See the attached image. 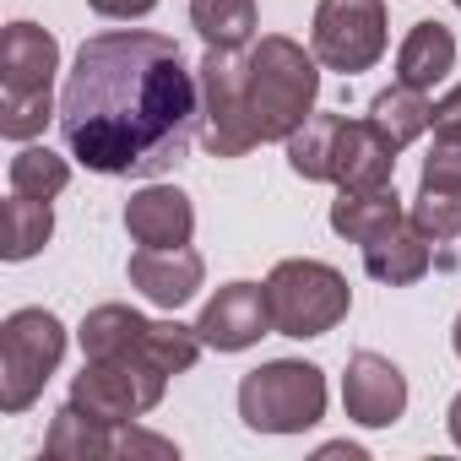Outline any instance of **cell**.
Returning a JSON list of instances; mask_svg holds the SVG:
<instances>
[{"label": "cell", "instance_id": "1", "mask_svg": "<svg viewBox=\"0 0 461 461\" xmlns=\"http://www.w3.org/2000/svg\"><path fill=\"white\" fill-rule=\"evenodd\" d=\"M201 120V82L163 33L120 28L77 50L60 93V136L93 174L158 179L185 163Z\"/></svg>", "mask_w": 461, "mask_h": 461}, {"label": "cell", "instance_id": "2", "mask_svg": "<svg viewBox=\"0 0 461 461\" xmlns=\"http://www.w3.org/2000/svg\"><path fill=\"white\" fill-rule=\"evenodd\" d=\"M396 152L402 147L375 120H348V114H310L288 136V168L299 179H326L337 190L391 185Z\"/></svg>", "mask_w": 461, "mask_h": 461}, {"label": "cell", "instance_id": "3", "mask_svg": "<svg viewBox=\"0 0 461 461\" xmlns=\"http://www.w3.org/2000/svg\"><path fill=\"white\" fill-rule=\"evenodd\" d=\"M321 98V60L304 44L267 33L261 44L245 50V114L256 141H288Z\"/></svg>", "mask_w": 461, "mask_h": 461}, {"label": "cell", "instance_id": "4", "mask_svg": "<svg viewBox=\"0 0 461 461\" xmlns=\"http://www.w3.org/2000/svg\"><path fill=\"white\" fill-rule=\"evenodd\" d=\"M55 71H60V44L39 23H12L0 33V136L33 141L55 109Z\"/></svg>", "mask_w": 461, "mask_h": 461}, {"label": "cell", "instance_id": "5", "mask_svg": "<svg viewBox=\"0 0 461 461\" xmlns=\"http://www.w3.org/2000/svg\"><path fill=\"white\" fill-rule=\"evenodd\" d=\"M240 418L256 434H304L326 418V375L304 358H272L240 380Z\"/></svg>", "mask_w": 461, "mask_h": 461}, {"label": "cell", "instance_id": "6", "mask_svg": "<svg viewBox=\"0 0 461 461\" xmlns=\"http://www.w3.org/2000/svg\"><path fill=\"white\" fill-rule=\"evenodd\" d=\"M267 299H272V326L283 337H299V342L326 337L353 310L348 277L326 261H277L267 277Z\"/></svg>", "mask_w": 461, "mask_h": 461}, {"label": "cell", "instance_id": "7", "mask_svg": "<svg viewBox=\"0 0 461 461\" xmlns=\"http://www.w3.org/2000/svg\"><path fill=\"white\" fill-rule=\"evenodd\" d=\"M66 358V326L50 310H17L0 326V412H28Z\"/></svg>", "mask_w": 461, "mask_h": 461}, {"label": "cell", "instance_id": "8", "mask_svg": "<svg viewBox=\"0 0 461 461\" xmlns=\"http://www.w3.org/2000/svg\"><path fill=\"white\" fill-rule=\"evenodd\" d=\"M163 391H168V369H158L152 358H87L82 375L71 380V402L114 429L152 412Z\"/></svg>", "mask_w": 461, "mask_h": 461}, {"label": "cell", "instance_id": "9", "mask_svg": "<svg viewBox=\"0 0 461 461\" xmlns=\"http://www.w3.org/2000/svg\"><path fill=\"white\" fill-rule=\"evenodd\" d=\"M201 141L212 158H245L256 141L245 114V55L240 50H206L201 71Z\"/></svg>", "mask_w": 461, "mask_h": 461}, {"label": "cell", "instance_id": "10", "mask_svg": "<svg viewBox=\"0 0 461 461\" xmlns=\"http://www.w3.org/2000/svg\"><path fill=\"white\" fill-rule=\"evenodd\" d=\"M310 50L326 71L358 77L385 55V6L380 0H321Z\"/></svg>", "mask_w": 461, "mask_h": 461}, {"label": "cell", "instance_id": "11", "mask_svg": "<svg viewBox=\"0 0 461 461\" xmlns=\"http://www.w3.org/2000/svg\"><path fill=\"white\" fill-rule=\"evenodd\" d=\"M201 342L217 348V353H245L256 348L272 326V299H267V283H228L206 299L201 321H195Z\"/></svg>", "mask_w": 461, "mask_h": 461}, {"label": "cell", "instance_id": "12", "mask_svg": "<svg viewBox=\"0 0 461 461\" xmlns=\"http://www.w3.org/2000/svg\"><path fill=\"white\" fill-rule=\"evenodd\" d=\"M342 407L364 429H385L407 412V375L380 353H353L342 375Z\"/></svg>", "mask_w": 461, "mask_h": 461}, {"label": "cell", "instance_id": "13", "mask_svg": "<svg viewBox=\"0 0 461 461\" xmlns=\"http://www.w3.org/2000/svg\"><path fill=\"white\" fill-rule=\"evenodd\" d=\"M125 234L136 245H152V250L190 245V234H195V206L174 185H141L125 201Z\"/></svg>", "mask_w": 461, "mask_h": 461}, {"label": "cell", "instance_id": "14", "mask_svg": "<svg viewBox=\"0 0 461 461\" xmlns=\"http://www.w3.org/2000/svg\"><path fill=\"white\" fill-rule=\"evenodd\" d=\"M201 277H206V267H201V256L190 245H168V250L141 245L131 256V288H141V299H152L158 310L190 304L195 288H201Z\"/></svg>", "mask_w": 461, "mask_h": 461}, {"label": "cell", "instance_id": "15", "mask_svg": "<svg viewBox=\"0 0 461 461\" xmlns=\"http://www.w3.org/2000/svg\"><path fill=\"white\" fill-rule=\"evenodd\" d=\"M396 222H407V212H402V195L391 185L337 190V201H331V228L348 245H375L380 234H391Z\"/></svg>", "mask_w": 461, "mask_h": 461}, {"label": "cell", "instance_id": "16", "mask_svg": "<svg viewBox=\"0 0 461 461\" xmlns=\"http://www.w3.org/2000/svg\"><path fill=\"white\" fill-rule=\"evenodd\" d=\"M147 337H152V321L136 315L131 304H98L77 331L87 358H147Z\"/></svg>", "mask_w": 461, "mask_h": 461}, {"label": "cell", "instance_id": "17", "mask_svg": "<svg viewBox=\"0 0 461 461\" xmlns=\"http://www.w3.org/2000/svg\"><path fill=\"white\" fill-rule=\"evenodd\" d=\"M450 66H456V39H450L445 23H418L402 39V50H396V82H407L418 93H429L434 82H445Z\"/></svg>", "mask_w": 461, "mask_h": 461}, {"label": "cell", "instance_id": "18", "mask_svg": "<svg viewBox=\"0 0 461 461\" xmlns=\"http://www.w3.org/2000/svg\"><path fill=\"white\" fill-rule=\"evenodd\" d=\"M44 456L50 461H104V456H114V423H104L87 407L66 402L55 412L50 434H44Z\"/></svg>", "mask_w": 461, "mask_h": 461}, {"label": "cell", "instance_id": "19", "mask_svg": "<svg viewBox=\"0 0 461 461\" xmlns=\"http://www.w3.org/2000/svg\"><path fill=\"white\" fill-rule=\"evenodd\" d=\"M364 272L385 288H407L429 272V240L412 222H396L391 234H380L375 245H364Z\"/></svg>", "mask_w": 461, "mask_h": 461}, {"label": "cell", "instance_id": "20", "mask_svg": "<svg viewBox=\"0 0 461 461\" xmlns=\"http://www.w3.org/2000/svg\"><path fill=\"white\" fill-rule=\"evenodd\" d=\"M256 23V0H190V28L206 39V50H245Z\"/></svg>", "mask_w": 461, "mask_h": 461}, {"label": "cell", "instance_id": "21", "mask_svg": "<svg viewBox=\"0 0 461 461\" xmlns=\"http://www.w3.org/2000/svg\"><path fill=\"white\" fill-rule=\"evenodd\" d=\"M369 120H375L396 147H412V141L434 125V104H429V93H418V87L396 82V87H385V93L369 104Z\"/></svg>", "mask_w": 461, "mask_h": 461}, {"label": "cell", "instance_id": "22", "mask_svg": "<svg viewBox=\"0 0 461 461\" xmlns=\"http://www.w3.org/2000/svg\"><path fill=\"white\" fill-rule=\"evenodd\" d=\"M0 222H6V240H0V256H6V261L39 256V250L50 245V234H55V212H50V201L17 195V190H12L6 212H0Z\"/></svg>", "mask_w": 461, "mask_h": 461}, {"label": "cell", "instance_id": "23", "mask_svg": "<svg viewBox=\"0 0 461 461\" xmlns=\"http://www.w3.org/2000/svg\"><path fill=\"white\" fill-rule=\"evenodd\" d=\"M407 222L429 245H445L461 234V185L456 179H418V195H412V212Z\"/></svg>", "mask_w": 461, "mask_h": 461}, {"label": "cell", "instance_id": "24", "mask_svg": "<svg viewBox=\"0 0 461 461\" xmlns=\"http://www.w3.org/2000/svg\"><path fill=\"white\" fill-rule=\"evenodd\" d=\"M71 185V163L50 147H23L12 158V190L17 195H33V201H55L60 190Z\"/></svg>", "mask_w": 461, "mask_h": 461}, {"label": "cell", "instance_id": "25", "mask_svg": "<svg viewBox=\"0 0 461 461\" xmlns=\"http://www.w3.org/2000/svg\"><path fill=\"white\" fill-rule=\"evenodd\" d=\"M114 456H179V450H174V439H163V434H147V429H136V423H120Z\"/></svg>", "mask_w": 461, "mask_h": 461}, {"label": "cell", "instance_id": "26", "mask_svg": "<svg viewBox=\"0 0 461 461\" xmlns=\"http://www.w3.org/2000/svg\"><path fill=\"white\" fill-rule=\"evenodd\" d=\"M434 141H456L461 147V87H450L439 104H434Z\"/></svg>", "mask_w": 461, "mask_h": 461}, {"label": "cell", "instance_id": "27", "mask_svg": "<svg viewBox=\"0 0 461 461\" xmlns=\"http://www.w3.org/2000/svg\"><path fill=\"white\" fill-rule=\"evenodd\" d=\"M87 6L98 17H114V23H136V17H147L158 6V0H87Z\"/></svg>", "mask_w": 461, "mask_h": 461}, {"label": "cell", "instance_id": "28", "mask_svg": "<svg viewBox=\"0 0 461 461\" xmlns=\"http://www.w3.org/2000/svg\"><path fill=\"white\" fill-rule=\"evenodd\" d=\"M445 423H450V439H456V445H461V396H456V402H450V412H445Z\"/></svg>", "mask_w": 461, "mask_h": 461}, {"label": "cell", "instance_id": "29", "mask_svg": "<svg viewBox=\"0 0 461 461\" xmlns=\"http://www.w3.org/2000/svg\"><path fill=\"white\" fill-rule=\"evenodd\" d=\"M450 342H456V358H461V315H456V331H450Z\"/></svg>", "mask_w": 461, "mask_h": 461}, {"label": "cell", "instance_id": "30", "mask_svg": "<svg viewBox=\"0 0 461 461\" xmlns=\"http://www.w3.org/2000/svg\"><path fill=\"white\" fill-rule=\"evenodd\" d=\"M450 6H456V12H461V0H450Z\"/></svg>", "mask_w": 461, "mask_h": 461}]
</instances>
